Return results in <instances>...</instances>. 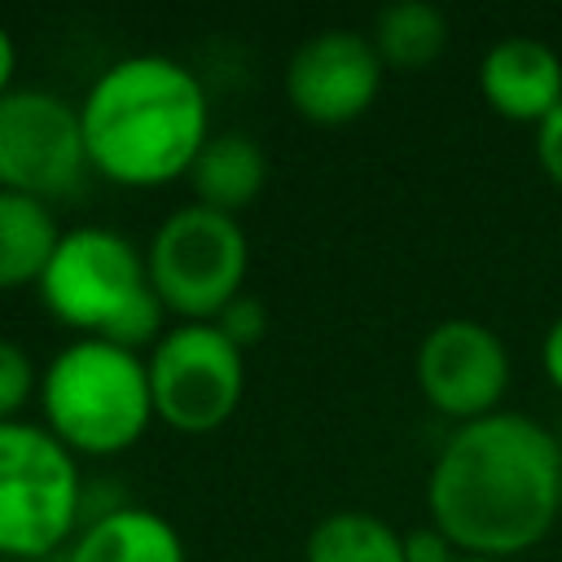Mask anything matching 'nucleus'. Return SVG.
<instances>
[{
	"label": "nucleus",
	"instance_id": "19",
	"mask_svg": "<svg viewBox=\"0 0 562 562\" xmlns=\"http://www.w3.org/2000/svg\"><path fill=\"white\" fill-rule=\"evenodd\" d=\"M461 549L435 527V522H422L413 531H404V558L408 562H452Z\"/></svg>",
	"mask_w": 562,
	"mask_h": 562
},
{
	"label": "nucleus",
	"instance_id": "14",
	"mask_svg": "<svg viewBox=\"0 0 562 562\" xmlns=\"http://www.w3.org/2000/svg\"><path fill=\"white\" fill-rule=\"evenodd\" d=\"M61 233L48 202L0 189V294L35 290Z\"/></svg>",
	"mask_w": 562,
	"mask_h": 562
},
{
	"label": "nucleus",
	"instance_id": "12",
	"mask_svg": "<svg viewBox=\"0 0 562 562\" xmlns=\"http://www.w3.org/2000/svg\"><path fill=\"white\" fill-rule=\"evenodd\" d=\"M61 562H189L176 522L149 505H105L66 544Z\"/></svg>",
	"mask_w": 562,
	"mask_h": 562
},
{
	"label": "nucleus",
	"instance_id": "21",
	"mask_svg": "<svg viewBox=\"0 0 562 562\" xmlns=\"http://www.w3.org/2000/svg\"><path fill=\"white\" fill-rule=\"evenodd\" d=\"M540 364H544V378L553 382V391L562 395V316L544 329V342H540Z\"/></svg>",
	"mask_w": 562,
	"mask_h": 562
},
{
	"label": "nucleus",
	"instance_id": "7",
	"mask_svg": "<svg viewBox=\"0 0 562 562\" xmlns=\"http://www.w3.org/2000/svg\"><path fill=\"white\" fill-rule=\"evenodd\" d=\"M154 417L176 435H215L246 395V351L215 321H176L145 351Z\"/></svg>",
	"mask_w": 562,
	"mask_h": 562
},
{
	"label": "nucleus",
	"instance_id": "15",
	"mask_svg": "<svg viewBox=\"0 0 562 562\" xmlns=\"http://www.w3.org/2000/svg\"><path fill=\"white\" fill-rule=\"evenodd\" d=\"M369 40L386 70L417 75L448 53V18L426 0H395L378 9Z\"/></svg>",
	"mask_w": 562,
	"mask_h": 562
},
{
	"label": "nucleus",
	"instance_id": "17",
	"mask_svg": "<svg viewBox=\"0 0 562 562\" xmlns=\"http://www.w3.org/2000/svg\"><path fill=\"white\" fill-rule=\"evenodd\" d=\"M40 395V369L18 338L0 334V422H22Z\"/></svg>",
	"mask_w": 562,
	"mask_h": 562
},
{
	"label": "nucleus",
	"instance_id": "3",
	"mask_svg": "<svg viewBox=\"0 0 562 562\" xmlns=\"http://www.w3.org/2000/svg\"><path fill=\"white\" fill-rule=\"evenodd\" d=\"M35 294L57 325L75 329V338H101L145 356L167 334L145 246L105 224L66 228Z\"/></svg>",
	"mask_w": 562,
	"mask_h": 562
},
{
	"label": "nucleus",
	"instance_id": "18",
	"mask_svg": "<svg viewBox=\"0 0 562 562\" xmlns=\"http://www.w3.org/2000/svg\"><path fill=\"white\" fill-rule=\"evenodd\" d=\"M215 325L224 329V338H228L233 347L250 351V347H255V342H263V334H268V307H263L259 299L241 294V299H233V303L215 316Z\"/></svg>",
	"mask_w": 562,
	"mask_h": 562
},
{
	"label": "nucleus",
	"instance_id": "16",
	"mask_svg": "<svg viewBox=\"0 0 562 562\" xmlns=\"http://www.w3.org/2000/svg\"><path fill=\"white\" fill-rule=\"evenodd\" d=\"M303 562H408L404 531L369 509H334L307 531Z\"/></svg>",
	"mask_w": 562,
	"mask_h": 562
},
{
	"label": "nucleus",
	"instance_id": "8",
	"mask_svg": "<svg viewBox=\"0 0 562 562\" xmlns=\"http://www.w3.org/2000/svg\"><path fill=\"white\" fill-rule=\"evenodd\" d=\"M79 101L48 88H13L0 97V189L61 202L88 180Z\"/></svg>",
	"mask_w": 562,
	"mask_h": 562
},
{
	"label": "nucleus",
	"instance_id": "1",
	"mask_svg": "<svg viewBox=\"0 0 562 562\" xmlns=\"http://www.w3.org/2000/svg\"><path fill=\"white\" fill-rule=\"evenodd\" d=\"M426 522L496 562L544 544L562 522L558 430L514 408L452 426L426 474Z\"/></svg>",
	"mask_w": 562,
	"mask_h": 562
},
{
	"label": "nucleus",
	"instance_id": "24",
	"mask_svg": "<svg viewBox=\"0 0 562 562\" xmlns=\"http://www.w3.org/2000/svg\"><path fill=\"white\" fill-rule=\"evenodd\" d=\"M558 452H562V430H558Z\"/></svg>",
	"mask_w": 562,
	"mask_h": 562
},
{
	"label": "nucleus",
	"instance_id": "6",
	"mask_svg": "<svg viewBox=\"0 0 562 562\" xmlns=\"http://www.w3.org/2000/svg\"><path fill=\"white\" fill-rule=\"evenodd\" d=\"M145 268L154 294L176 321H215L246 290L250 241L241 220L211 206H176L145 241Z\"/></svg>",
	"mask_w": 562,
	"mask_h": 562
},
{
	"label": "nucleus",
	"instance_id": "23",
	"mask_svg": "<svg viewBox=\"0 0 562 562\" xmlns=\"http://www.w3.org/2000/svg\"><path fill=\"white\" fill-rule=\"evenodd\" d=\"M452 562H496V558H474V553H457Z\"/></svg>",
	"mask_w": 562,
	"mask_h": 562
},
{
	"label": "nucleus",
	"instance_id": "10",
	"mask_svg": "<svg viewBox=\"0 0 562 562\" xmlns=\"http://www.w3.org/2000/svg\"><path fill=\"white\" fill-rule=\"evenodd\" d=\"M382 79H386V66L369 31L325 26V31H312L290 53L281 88L299 119L316 127H347L373 110Z\"/></svg>",
	"mask_w": 562,
	"mask_h": 562
},
{
	"label": "nucleus",
	"instance_id": "11",
	"mask_svg": "<svg viewBox=\"0 0 562 562\" xmlns=\"http://www.w3.org/2000/svg\"><path fill=\"white\" fill-rule=\"evenodd\" d=\"M479 92L496 119L540 127L562 105V57L536 35H505L479 61Z\"/></svg>",
	"mask_w": 562,
	"mask_h": 562
},
{
	"label": "nucleus",
	"instance_id": "13",
	"mask_svg": "<svg viewBox=\"0 0 562 562\" xmlns=\"http://www.w3.org/2000/svg\"><path fill=\"white\" fill-rule=\"evenodd\" d=\"M184 180L198 206H211L237 220V211H246L268 184V154L246 132H211V140L202 145Z\"/></svg>",
	"mask_w": 562,
	"mask_h": 562
},
{
	"label": "nucleus",
	"instance_id": "22",
	"mask_svg": "<svg viewBox=\"0 0 562 562\" xmlns=\"http://www.w3.org/2000/svg\"><path fill=\"white\" fill-rule=\"evenodd\" d=\"M13 75H18V40H13V35H9V26L0 22V97L18 88V83H13Z\"/></svg>",
	"mask_w": 562,
	"mask_h": 562
},
{
	"label": "nucleus",
	"instance_id": "2",
	"mask_svg": "<svg viewBox=\"0 0 562 562\" xmlns=\"http://www.w3.org/2000/svg\"><path fill=\"white\" fill-rule=\"evenodd\" d=\"M92 176L119 189H162L189 176L211 140L202 79L167 53L110 61L79 101Z\"/></svg>",
	"mask_w": 562,
	"mask_h": 562
},
{
	"label": "nucleus",
	"instance_id": "20",
	"mask_svg": "<svg viewBox=\"0 0 562 562\" xmlns=\"http://www.w3.org/2000/svg\"><path fill=\"white\" fill-rule=\"evenodd\" d=\"M536 162L553 189H562V105L536 127Z\"/></svg>",
	"mask_w": 562,
	"mask_h": 562
},
{
	"label": "nucleus",
	"instance_id": "4",
	"mask_svg": "<svg viewBox=\"0 0 562 562\" xmlns=\"http://www.w3.org/2000/svg\"><path fill=\"white\" fill-rule=\"evenodd\" d=\"M40 426L83 457H123L154 417L145 356L101 338H75L40 369Z\"/></svg>",
	"mask_w": 562,
	"mask_h": 562
},
{
	"label": "nucleus",
	"instance_id": "5",
	"mask_svg": "<svg viewBox=\"0 0 562 562\" xmlns=\"http://www.w3.org/2000/svg\"><path fill=\"white\" fill-rule=\"evenodd\" d=\"M83 522V461L40 422H0V558L44 562L66 553Z\"/></svg>",
	"mask_w": 562,
	"mask_h": 562
},
{
	"label": "nucleus",
	"instance_id": "9",
	"mask_svg": "<svg viewBox=\"0 0 562 562\" xmlns=\"http://www.w3.org/2000/svg\"><path fill=\"white\" fill-rule=\"evenodd\" d=\"M413 373L422 400L439 417L465 426L501 413L514 369H509V347L492 325L474 316H448L430 325L426 338L417 342Z\"/></svg>",
	"mask_w": 562,
	"mask_h": 562
}]
</instances>
